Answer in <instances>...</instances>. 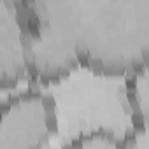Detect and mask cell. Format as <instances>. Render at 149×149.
Returning <instances> with one entry per match:
<instances>
[{"label": "cell", "instance_id": "3957f363", "mask_svg": "<svg viewBox=\"0 0 149 149\" xmlns=\"http://www.w3.org/2000/svg\"><path fill=\"white\" fill-rule=\"evenodd\" d=\"M58 107L51 95L28 88L2 104L0 149H44L58 128Z\"/></svg>", "mask_w": 149, "mask_h": 149}, {"label": "cell", "instance_id": "6da1fadb", "mask_svg": "<svg viewBox=\"0 0 149 149\" xmlns=\"http://www.w3.org/2000/svg\"><path fill=\"white\" fill-rule=\"evenodd\" d=\"M79 65L132 77L149 65V2H70Z\"/></svg>", "mask_w": 149, "mask_h": 149}, {"label": "cell", "instance_id": "5b68a950", "mask_svg": "<svg viewBox=\"0 0 149 149\" xmlns=\"http://www.w3.org/2000/svg\"><path fill=\"white\" fill-rule=\"evenodd\" d=\"M128 79V98L135 118V126L149 130V65Z\"/></svg>", "mask_w": 149, "mask_h": 149}, {"label": "cell", "instance_id": "7a4b0ae2", "mask_svg": "<svg viewBox=\"0 0 149 149\" xmlns=\"http://www.w3.org/2000/svg\"><path fill=\"white\" fill-rule=\"evenodd\" d=\"M18 19L26 63V79L58 83L79 65L70 2L11 0Z\"/></svg>", "mask_w": 149, "mask_h": 149}, {"label": "cell", "instance_id": "8992f818", "mask_svg": "<svg viewBox=\"0 0 149 149\" xmlns=\"http://www.w3.org/2000/svg\"><path fill=\"white\" fill-rule=\"evenodd\" d=\"M63 149H121V137L111 130L97 128L79 133Z\"/></svg>", "mask_w": 149, "mask_h": 149}, {"label": "cell", "instance_id": "277c9868", "mask_svg": "<svg viewBox=\"0 0 149 149\" xmlns=\"http://www.w3.org/2000/svg\"><path fill=\"white\" fill-rule=\"evenodd\" d=\"M26 77L23 37L11 0L0 2V83L4 90L18 86Z\"/></svg>", "mask_w": 149, "mask_h": 149}, {"label": "cell", "instance_id": "52a82bcc", "mask_svg": "<svg viewBox=\"0 0 149 149\" xmlns=\"http://www.w3.org/2000/svg\"><path fill=\"white\" fill-rule=\"evenodd\" d=\"M121 149H149V130L135 126L130 133L121 137Z\"/></svg>", "mask_w": 149, "mask_h": 149}]
</instances>
